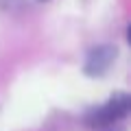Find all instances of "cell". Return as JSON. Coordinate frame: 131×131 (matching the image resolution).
<instances>
[{
  "mask_svg": "<svg viewBox=\"0 0 131 131\" xmlns=\"http://www.w3.org/2000/svg\"><path fill=\"white\" fill-rule=\"evenodd\" d=\"M127 112H129V96L127 94H116V96L109 98L103 107H98L90 116V122L94 127H105V125H112V122L125 118Z\"/></svg>",
  "mask_w": 131,
  "mask_h": 131,
  "instance_id": "1",
  "label": "cell"
},
{
  "mask_svg": "<svg viewBox=\"0 0 131 131\" xmlns=\"http://www.w3.org/2000/svg\"><path fill=\"white\" fill-rule=\"evenodd\" d=\"M116 59V48L114 46H96L90 50L88 61H85V72L90 77H101L107 72V68Z\"/></svg>",
  "mask_w": 131,
  "mask_h": 131,
  "instance_id": "2",
  "label": "cell"
},
{
  "mask_svg": "<svg viewBox=\"0 0 131 131\" xmlns=\"http://www.w3.org/2000/svg\"><path fill=\"white\" fill-rule=\"evenodd\" d=\"M33 2H42V0H0V5H9V7H24V5H33Z\"/></svg>",
  "mask_w": 131,
  "mask_h": 131,
  "instance_id": "3",
  "label": "cell"
}]
</instances>
